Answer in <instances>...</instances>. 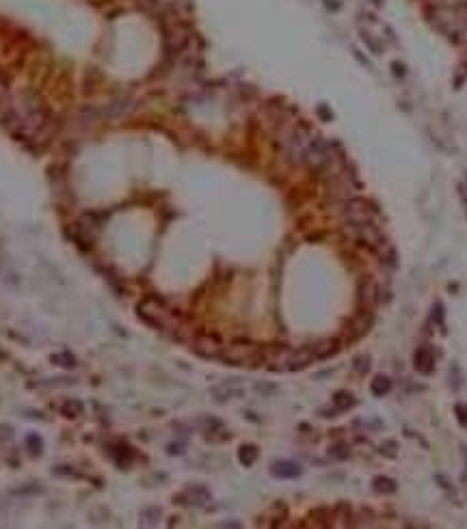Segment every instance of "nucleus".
<instances>
[{
  "label": "nucleus",
  "mask_w": 467,
  "mask_h": 529,
  "mask_svg": "<svg viewBox=\"0 0 467 529\" xmlns=\"http://www.w3.org/2000/svg\"><path fill=\"white\" fill-rule=\"evenodd\" d=\"M314 352L310 348H275L264 352V363L271 372H299L312 365Z\"/></svg>",
  "instance_id": "1"
},
{
  "label": "nucleus",
  "mask_w": 467,
  "mask_h": 529,
  "mask_svg": "<svg viewBox=\"0 0 467 529\" xmlns=\"http://www.w3.org/2000/svg\"><path fill=\"white\" fill-rule=\"evenodd\" d=\"M314 134L310 130L301 128V126H284L279 132V147L284 151V156L290 160L292 164H303L305 160V151L307 145L312 143Z\"/></svg>",
  "instance_id": "2"
},
{
  "label": "nucleus",
  "mask_w": 467,
  "mask_h": 529,
  "mask_svg": "<svg viewBox=\"0 0 467 529\" xmlns=\"http://www.w3.org/2000/svg\"><path fill=\"white\" fill-rule=\"evenodd\" d=\"M218 359H223L227 365H240V367H260L264 363V350L249 339L231 341Z\"/></svg>",
  "instance_id": "3"
},
{
  "label": "nucleus",
  "mask_w": 467,
  "mask_h": 529,
  "mask_svg": "<svg viewBox=\"0 0 467 529\" xmlns=\"http://www.w3.org/2000/svg\"><path fill=\"white\" fill-rule=\"evenodd\" d=\"M139 315L147 322L149 326L160 328V331H177V318L171 309L164 305L160 298L149 296L139 302Z\"/></svg>",
  "instance_id": "4"
},
{
  "label": "nucleus",
  "mask_w": 467,
  "mask_h": 529,
  "mask_svg": "<svg viewBox=\"0 0 467 529\" xmlns=\"http://www.w3.org/2000/svg\"><path fill=\"white\" fill-rule=\"evenodd\" d=\"M342 218H344V225L374 223L376 210L372 208V203L363 201V199L348 197V199H344V201H342Z\"/></svg>",
  "instance_id": "5"
},
{
  "label": "nucleus",
  "mask_w": 467,
  "mask_h": 529,
  "mask_svg": "<svg viewBox=\"0 0 467 529\" xmlns=\"http://www.w3.org/2000/svg\"><path fill=\"white\" fill-rule=\"evenodd\" d=\"M346 233L353 240H357L361 246H368V249L376 251L379 246L385 242V238H383L381 229L376 227L374 223H357V225H344Z\"/></svg>",
  "instance_id": "6"
},
{
  "label": "nucleus",
  "mask_w": 467,
  "mask_h": 529,
  "mask_svg": "<svg viewBox=\"0 0 467 529\" xmlns=\"http://www.w3.org/2000/svg\"><path fill=\"white\" fill-rule=\"evenodd\" d=\"M195 352L203 359H218L223 352V343L216 335H199L195 339Z\"/></svg>",
  "instance_id": "7"
},
{
  "label": "nucleus",
  "mask_w": 467,
  "mask_h": 529,
  "mask_svg": "<svg viewBox=\"0 0 467 529\" xmlns=\"http://www.w3.org/2000/svg\"><path fill=\"white\" fill-rule=\"evenodd\" d=\"M310 350L314 352V359H329V356L338 354L340 352V341L338 339H320L316 341L314 346H310Z\"/></svg>",
  "instance_id": "8"
},
{
  "label": "nucleus",
  "mask_w": 467,
  "mask_h": 529,
  "mask_svg": "<svg viewBox=\"0 0 467 529\" xmlns=\"http://www.w3.org/2000/svg\"><path fill=\"white\" fill-rule=\"evenodd\" d=\"M271 473L275 477H281V479H290V477H299L301 475V469L299 464L294 462H288V460H279V462H275L271 466Z\"/></svg>",
  "instance_id": "9"
},
{
  "label": "nucleus",
  "mask_w": 467,
  "mask_h": 529,
  "mask_svg": "<svg viewBox=\"0 0 467 529\" xmlns=\"http://www.w3.org/2000/svg\"><path fill=\"white\" fill-rule=\"evenodd\" d=\"M132 111V100H128V98H119V100H115L111 106L106 108V113L111 115V117H121V115H126Z\"/></svg>",
  "instance_id": "10"
},
{
  "label": "nucleus",
  "mask_w": 467,
  "mask_h": 529,
  "mask_svg": "<svg viewBox=\"0 0 467 529\" xmlns=\"http://www.w3.org/2000/svg\"><path fill=\"white\" fill-rule=\"evenodd\" d=\"M361 296H363V302H366L368 307H372L376 302V296H379V287H376L374 281H366L361 287Z\"/></svg>",
  "instance_id": "11"
},
{
  "label": "nucleus",
  "mask_w": 467,
  "mask_h": 529,
  "mask_svg": "<svg viewBox=\"0 0 467 529\" xmlns=\"http://www.w3.org/2000/svg\"><path fill=\"white\" fill-rule=\"evenodd\" d=\"M430 365H432V356H430L428 350H417V352H415V367L420 369V372L428 374Z\"/></svg>",
  "instance_id": "12"
},
{
  "label": "nucleus",
  "mask_w": 467,
  "mask_h": 529,
  "mask_svg": "<svg viewBox=\"0 0 467 529\" xmlns=\"http://www.w3.org/2000/svg\"><path fill=\"white\" fill-rule=\"evenodd\" d=\"M61 413H63L65 417H70V419H78L82 415V402H78V400H67L63 404V408H61Z\"/></svg>",
  "instance_id": "13"
},
{
  "label": "nucleus",
  "mask_w": 467,
  "mask_h": 529,
  "mask_svg": "<svg viewBox=\"0 0 467 529\" xmlns=\"http://www.w3.org/2000/svg\"><path fill=\"white\" fill-rule=\"evenodd\" d=\"M238 458H240V462H243L245 466H251L253 462H256V458H258V449L251 447V445H245V447H240Z\"/></svg>",
  "instance_id": "14"
},
{
  "label": "nucleus",
  "mask_w": 467,
  "mask_h": 529,
  "mask_svg": "<svg viewBox=\"0 0 467 529\" xmlns=\"http://www.w3.org/2000/svg\"><path fill=\"white\" fill-rule=\"evenodd\" d=\"M52 363H61L63 367H76V359L70 352H61V354H52L50 356Z\"/></svg>",
  "instance_id": "15"
},
{
  "label": "nucleus",
  "mask_w": 467,
  "mask_h": 529,
  "mask_svg": "<svg viewBox=\"0 0 467 529\" xmlns=\"http://www.w3.org/2000/svg\"><path fill=\"white\" fill-rule=\"evenodd\" d=\"M389 380L387 378H383V376H379V378H374V382H372V393L374 395H383V393H387L389 391Z\"/></svg>",
  "instance_id": "16"
},
{
  "label": "nucleus",
  "mask_w": 467,
  "mask_h": 529,
  "mask_svg": "<svg viewBox=\"0 0 467 529\" xmlns=\"http://www.w3.org/2000/svg\"><path fill=\"white\" fill-rule=\"evenodd\" d=\"M374 484H376V490H385V492H394L396 490V484L391 482V479L379 477V479H374Z\"/></svg>",
  "instance_id": "17"
},
{
  "label": "nucleus",
  "mask_w": 467,
  "mask_h": 529,
  "mask_svg": "<svg viewBox=\"0 0 467 529\" xmlns=\"http://www.w3.org/2000/svg\"><path fill=\"white\" fill-rule=\"evenodd\" d=\"M335 404H338L340 408H348V406H353V395H348V393H338L335 395Z\"/></svg>",
  "instance_id": "18"
},
{
  "label": "nucleus",
  "mask_w": 467,
  "mask_h": 529,
  "mask_svg": "<svg viewBox=\"0 0 467 529\" xmlns=\"http://www.w3.org/2000/svg\"><path fill=\"white\" fill-rule=\"evenodd\" d=\"M29 447H33V453H39L41 451V441H39V436H29Z\"/></svg>",
  "instance_id": "19"
},
{
  "label": "nucleus",
  "mask_w": 467,
  "mask_h": 529,
  "mask_svg": "<svg viewBox=\"0 0 467 529\" xmlns=\"http://www.w3.org/2000/svg\"><path fill=\"white\" fill-rule=\"evenodd\" d=\"M325 5H327V9H333V11H335V9H340V3H338V0H327Z\"/></svg>",
  "instance_id": "20"
}]
</instances>
